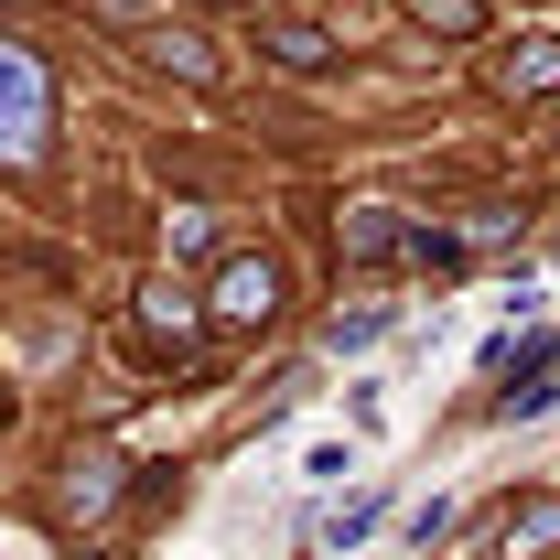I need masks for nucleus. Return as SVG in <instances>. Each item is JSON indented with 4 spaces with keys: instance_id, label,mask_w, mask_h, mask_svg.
<instances>
[{
    "instance_id": "14",
    "label": "nucleus",
    "mask_w": 560,
    "mask_h": 560,
    "mask_svg": "<svg viewBox=\"0 0 560 560\" xmlns=\"http://www.w3.org/2000/svg\"><path fill=\"white\" fill-rule=\"evenodd\" d=\"M377 335H388V313H355V324H335L324 346H335V355H355V346H377Z\"/></svg>"
},
{
    "instance_id": "11",
    "label": "nucleus",
    "mask_w": 560,
    "mask_h": 560,
    "mask_svg": "<svg viewBox=\"0 0 560 560\" xmlns=\"http://www.w3.org/2000/svg\"><path fill=\"white\" fill-rule=\"evenodd\" d=\"M151 55H162L173 75H195V86H215V55H206V33H173V22H162V33H151Z\"/></svg>"
},
{
    "instance_id": "3",
    "label": "nucleus",
    "mask_w": 560,
    "mask_h": 560,
    "mask_svg": "<svg viewBox=\"0 0 560 560\" xmlns=\"http://www.w3.org/2000/svg\"><path fill=\"white\" fill-rule=\"evenodd\" d=\"M560 399V335H539V346L506 366V388H495V420H539Z\"/></svg>"
},
{
    "instance_id": "12",
    "label": "nucleus",
    "mask_w": 560,
    "mask_h": 560,
    "mask_svg": "<svg viewBox=\"0 0 560 560\" xmlns=\"http://www.w3.org/2000/svg\"><path fill=\"white\" fill-rule=\"evenodd\" d=\"M377 517H388V495H346V506H335V517H324V539H366V528H377Z\"/></svg>"
},
{
    "instance_id": "6",
    "label": "nucleus",
    "mask_w": 560,
    "mask_h": 560,
    "mask_svg": "<svg viewBox=\"0 0 560 560\" xmlns=\"http://www.w3.org/2000/svg\"><path fill=\"white\" fill-rule=\"evenodd\" d=\"M195 313H206V291H184V280H151V291H140V324H151V335H173V346L195 335Z\"/></svg>"
},
{
    "instance_id": "13",
    "label": "nucleus",
    "mask_w": 560,
    "mask_h": 560,
    "mask_svg": "<svg viewBox=\"0 0 560 560\" xmlns=\"http://www.w3.org/2000/svg\"><path fill=\"white\" fill-rule=\"evenodd\" d=\"M206 237H215V215H206V206H173V259H195Z\"/></svg>"
},
{
    "instance_id": "7",
    "label": "nucleus",
    "mask_w": 560,
    "mask_h": 560,
    "mask_svg": "<svg viewBox=\"0 0 560 560\" xmlns=\"http://www.w3.org/2000/svg\"><path fill=\"white\" fill-rule=\"evenodd\" d=\"M410 22H420V33H442V44H475V33L495 22V0H410Z\"/></svg>"
},
{
    "instance_id": "8",
    "label": "nucleus",
    "mask_w": 560,
    "mask_h": 560,
    "mask_svg": "<svg viewBox=\"0 0 560 560\" xmlns=\"http://www.w3.org/2000/svg\"><path fill=\"white\" fill-rule=\"evenodd\" d=\"M270 44V66H291V75H313V66H335V33H313V22H270L259 33Z\"/></svg>"
},
{
    "instance_id": "5",
    "label": "nucleus",
    "mask_w": 560,
    "mask_h": 560,
    "mask_svg": "<svg viewBox=\"0 0 560 560\" xmlns=\"http://www.w3.org/2000/svg\"><path fill=\"white\" fill-rule=\"evenodd\" d=\"M495 86H506V97H560V33H528V44L495 66Z\"/></svg>"
},
{
    "instance_id": "1",
    "label": "nucleus",
    "mask_w": 560,
    "mask_h": 560,
    "mask_svg": "<svg viewBox=\"0 0 560 560\" xmlns=\"http://www.w3.org/2000/svg\"><path fill=\"white\" fill-rule=\"evenodd\" d=\"M44 140H55V75H44L33 44H11V33H0V162H11V173H33V162H44Z\"/></svg>"
},
{
    "instance_id": "10",
    "label": "nucleus",
    "mask_w": 560,
    "mask_h": 560,
    "mask_svg": "<svg viewBox=\"0 0 560 560\" xmlns=\"http://www.w3.org/2000/svg\"><path fill=\"white\" fill-rule=\"evenodd\" d=\"M560 539V495H528L517 517H506V560H528V550H550Z\"/></svg>"
},
{
    "instance_id": "15",
    "label": "nucleus",
    "mask_w": 560,
    "mask_h": 560,
    "mask_svg": "<svg viewBox=\"0 0 560 560\" xmlns=\"http://www.w3.org/2000/svg\"><path fill=\"white\" fill-rule=\"evenodd\" d=\"M0 11H33V0H0Z\"/></svg>"
},
{
    "instance_id": "16",
    "label": "nucleus",
    "mask_w": 560,
    "mask_h": 560,
    "mask_svg": "<svg viewBox=\"0 0 560 560\" xmlns=\"http://www.w3.org/2000/svg\"><path fill=\"white\" fill-rule=\"evenodd\" d=\"M550 140H560V108H550Z\"/></svg>"
},
{
    "instance_id": "2",
    "label": "nucleus",
    "mask_w": 560,
    "mask_h": 560,
    "mask_svg": "<svg viewBox=\"0 0 560 560\" xmlns=\"http://www.w3.org/2000/svg\"><path fill=\"white\" fill-rule=\"evenodd\" d=\"M206 313H215V324H237V335H259V324L280 313V270L259 259V248H248V259H226V270L206 280Z\"/></svg>"
},
{
    "instance_id": "9",
    "label": "nucleus",
    "mask_w": 560,
    "mask_h": 560,
    "mask_svg": "<svg viewBox=\"0 0 560 560\" xmlns=\"http://www.w3.org/2000/svg\"><path fill=\"white\" fill-rule=\"evenodd\" d=\"M108 495H119V453H75V464H66V506H75V517H97Z\"/></svg>"
},
{
    "instance_id": "4",
    "label": "nucleus",
    "mask_w": 560,
    "mask_h": 560,
    "mask_svg": "<svg viewBox=\"0 0 560 560\" xmlns=\"http://www.w3.org/2000/svg\"><path fill=\"white\" fill-rule=\"evenodd\" d=\"M335 248H346V270H377V259H410V226H399V206H346Z\"/></svg>"
}]
</instances>
